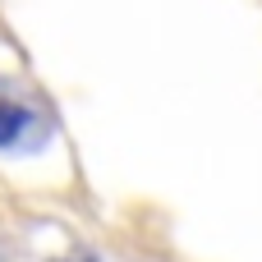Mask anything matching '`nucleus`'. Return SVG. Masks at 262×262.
<instances>
[{"mask_svg":"<svg viewBox=\"0 0 262 262\" xmlns=\"http://www.w3.org/2000/svg\"><path fill=\"white\" fill-rule=\"evenodd\" d=\"M41 134V120L23 101H0V147H23L28 138Z\"/></svg>","mask_w":262,"mask_h":262,"instance_id":"nucleus-1","label":"nucleus"},{"mask_svg":"<svg viewBox=\"0 0 262 262\" xmlns=\"http://www.w3.org/2000/svg\"><path fill=\"white\" fill-rule=\"evenodd\" d=\"M55 262H97V258H83V253H74V258H55Z\"/></svg>","mask_w":262,"mask_h":262,"instance_id":"nucleus-2","label":"nucleus"}]
</instances>
